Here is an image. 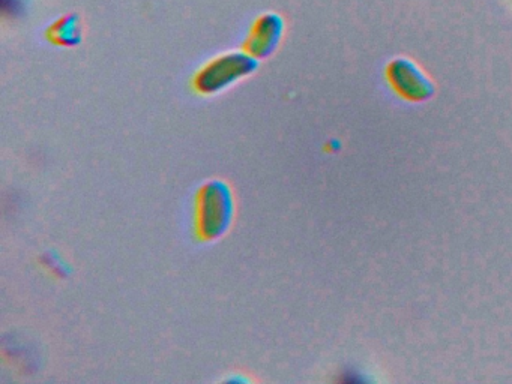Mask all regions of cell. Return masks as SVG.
<instances>
[{
  "instance_id": "2",
  "label": "cell",
  "mask_w": 512,
  "mask_h": 384,
  "mask_svg": "<svg viewBox=\"0 0 512 384\" xmlns=\"http://www.w3.org/2000/svg\"><path fill=\"white\" fill-rule=\"evenodd\" d=\"M256 68V57L251 56L247 51L224 54L206 63L197 72L193 81L194 89L203 95L221 92L256 71Z\"/></svg>"
},
{
  "instance_id": "5",
  "label": "cell",
  "mask_w": 512,
  "mask_h": 384,
  "mask_svg": "<svg viewBox=\"0 0 512 384\" xmlns=\"http://www.w3.org/2000/svg\"><path fill=\"white\" fill-rule=\"evenodd\" d=\"M47 38L52 39L56 45H61V47H74L79 44L82 39V26H80L79 17L68 14L59 18L47 30Z\"/></svg>"
},
{
  "instance_id": "4",
  "label": "cell",
  "mask_w": 512,
  "mask_h": 384,
  "mask_svg": "<svg viewBox=\"0 0 512 384\" xmlns=\"http://www.w3.org/2000/svg\"><path fill=\"white\" fill-rule=\"evenodd\" d=\"M394 86L403 93L406 98L425 99L431 95L430 81L421 74L418 68L407 60H397L389 68Z\"/></svg>"
},
{
  "instance_id": "1",
  "label": "cell",
  "mask_w": 512,
  "mask_h": 384,
  "mask_svg": "<svg viewBox=\"0 0 512 384\" xmlns=\"http://www.w3.org/2000/svg\"><path fill=\"white\" fill-rule=\"evenodd\" d=\"M233 218V197L229 186L212 180L203 186L197 198V231L205 240L226 233Z\"/></svg>"
},
{
  "instance_id": "3",
  "label": "cell",
  "mask_w": 512,
  "mask_h": 384,
  "mask_svg": "<svg viewBox=\"0 0 512 384\" xmlns=\"http://www.w3.org/2000/svg\"><path fill=\"white\" fill-rule=\"evenodd\" d=\"M284 21L275 12H266L260 15L248 33L244 50L257 60L271 56L277 50L281 38H283Z\"/></svg>"
},
{
  "instance_id": "6",
  "label": "cell",
  "mask_w": 512,
  "mask_h": 384,
  "mask_svg": "<svg viewBox=\"0 0 512 384\" xmlns=\"http://www.w3.org/2000/svg\"><path fill=\"white\" fill-rule=\"evenodd\" d=\"M49 257V267L52 270H56V273H61V275H64L65 269H67V266H65L64 263H62L61 258L58 257V255H47Z\"/></svg>"
}]
</instances>
